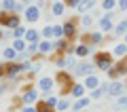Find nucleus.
<instances>
[{
	"label": "nucleus",
	"instance_id": "obj_32",
	"mask_svg": "<svg viewBox=\"0 0 127 112\" xmlns=\"http://www.w3.org/2000/svg\"><path fill=\"white\" fill-rule=\"evenodd\" d=\"M45 102H47V106H49V108H57V102H59V99H57V97H53V95H47Z\"/></svg>",
	"mask_w": 127,
	"mask_h": 112
},
{
	"label": "nucleus",
	"instance_id": "obj_41",
	"mask_svg": "<svg viewBox=\"0 0 127 112\" xmlns=\"http://www.w3.org/2000/svg\"><path fill=\"white\" fill-rule=\"evenodd\" d=\"M0 76H4V74H2V70H0Z\"/></svg>",
	"mask_w": 127,
	"mask_h": 112
},
{
	"label": "nucleus",
	"instance_id": "obj_37",
	"mask_svg": "<svg viewBox=\"0 0 127 112\" xmlns=\"http://www.w3.org/2000/svg\"><path fill=\"white\" fill-rule=\"evenodd\" d=\"M21 112H38V110H36V108H30V106H23Z\"/></svg>",
	"mask_w": 127,
	"mask_h": 112
},
{
	"label": "nucleus",
	"instance_id": "obj_10",
	"mask_svg": "<svg viewBox=\"0 0 127 112\" xmlns=\"http://www.w3.org/2000/svg\"><path fill=\"white\" fill-rule=\"evenodd\" d=\"M100 30L102 32H114V23H112V13H106L100 19Z\"/></svg>",
	"mask_w": 127,
	"mask_h": 112
},
{
	"label": "nucleus",
	"instance_id": "obj_16",
	"mask_svg": "<svg viewBox=\"0 0 127 112\" xmlns=\"http://www.w3.org/2000/svg\"><path fill=\"white\" fill-rule=\"evenodd\" d=\"M112 55L114 57H121V59L127 57V42H119V45L112 49Z\"/></svg>",
	"mask_w": 127,
	"mask_h": 112
},
{
	"label": "nucleus",
	"instance_id": "obj_4",
	"mask_svg": "<svg viewBox=\"0 0 127 112\" xmlns=\"http://www.w3.org/2000/svg\"><path fill=\"white\" fill-rule=\"evenodd\" d=\"M0 23L4 26V30H17L21 19H19L17 13H6V11H2V21Z\"/></svg>",
	"mask_w": 127,
	"mask_h": 112
},
{
	"label": "nucleus",
	"instance_id": "obj_13",
	"mask_svg": "<svg viewBox=\"0 0 127 112\" xmlns=\"http://www.w3.org/2000/svg\"><path fill=\"white\" fill-rule=\"evenodd\" d=\"M66 9H68V6H66V2H53V4H51V15H53V17H62L64 13H66Z\"/></svg>",
	"mask_w": 127,
	"mask_h": 112
},
{
	"label": "nucleus",
	"instance_id": "obj_9",
	"mask_svg": "<svg viewBox=\"0 0 127 112\" xmlns=\"http://www.w3.org/2000/svg\"><path fill=\"white\" fill-rule=\"evenodd\" d=\"M38 99V91L34 89V87H26L23 89V93H21V102H23V106H28V104H34Z\"/></svg>",
	"mask_w": 127,
	"mask_h": 112
},
{
	"label": "nucleus",
	"instance_id": "obj_33",
	"mask_svg": "<svg viewBox=\"0 0 127 112\" xmlns=\"http://www.w3.org/2000/svg\"><path fill=\"white\" fill-rule=\"evenodd\" d=\"M26 28H23V26H19L17 28V30H13V36H15V38H23V36H26Z\"/></svg>",
	"mask_w": 127,
	"mask_h": 112
},
{
	"label": "nucleus",
	"instance_id": "obj_17",
	"mask_svg": "<svg viewBox=\"0 0 127 112\" xmlns=\"http://www.w3.org/2000/svg\"><path fill=\"white\" fill-rule=\"evenodd\" d=\"M95 2H97V0H83L81 4L76 6V11H78V13H83V15H85L87 11H91V9L95 6Z\"/></svg>",
	"mask_w": 127,
	"mask_h": 112
},
{
	"label": "nucleus",
	"instance_id": "obj_44",
	"mask_svg": "<svg viewBox=\"0 0 127 112\" xmlns=\"http://www.w3.org/2000/svg\"><path fill=\"white\" fill-rule=\"evenodd\" d=\"M0 57H2V53H0Z\"/></svg>",
	"mask_w": 127,
	"mask_h": 112
},
{
	"label": "nucleus",
	"instance_id": "obj_26",
	"mask_svg": "<svg viewBox=\"0 0 127 112\" xmlns=\"http://www.w3.org/2000/svg\"><path fill=\"white\" fill-rule=\"evenodd\" d=\"M81 26L85 28V30H89V28L93 26V17H91V15H87V13H85V15H83V17H81Z\"/></svg>",
	"mask_w": 127,
	"mask_h": 112
},
{
	"label": "nucleus",
	"instance_id": "obj_22",
	"mask_svg": "<svg viewBox=\"0 0 127 112\" xmlns=\"http://www.w3.org/2000/svg\"><path fill=\"white\" fill-rule=\"evenodd\" d=\"M89 102H91V97H81L78 102H74L72 110H74V112H81L83 108H87V106H89Z\"/></svg>",
	"mask_w": 127,
	"mask_h": 112
},
{
	"label": "nucleus",
	"instance_id": "obj_36",
	"mask_svg": "<svg viewBox=\"0 0 127 112\" xmlns=\"http://www.w3.org/2000/svg\"><path fill=\"white\" fill-rule=\"evenodd\" d=\"M117 9L119 11H127V0H117Z\"/></svg>",
	"mask_w": 127,
	"mask_h": 112
},
{
	"label": "nucleus",
	"instance_id": "obj_30",
	"mask_svg": "<svg viewBox=\"0 0 127 112\" xmlns=\"http://www.w3.org/2000/svg\"><path fill=\"white\" fill-rule=\"evenodd\" d=\"M36 110L38 112H55V108H49V106H47V102H38L36 104Z\"/></svg>",
	"mask_w": 127,
	"mask_h": 112
},
{
	"label": "nucleus",
	"instance_id": "obj_42",
	"mask_svg": "<svg viewBox=\"0 0 127 112\" xmlns=\"http://www.w3.org/2000/svg\"><path fill=\"white\" fill-rule=\"evenodd\" d=\"M53 2H62V0H53Z\"/></svg>",
	"mask_w": 127,
	"mask_h": 112
},
{
	"label": "nucleus",
	"instance_id": "obj_7",
	"mask_svg": "<svg viewBox=\"0 0 127 112\" xmlns=\"http://www.w3.org/2000/svg\"><path fill=\"white\" fill-rule=\"evenodd\" d=\"M125 74H127V59H121L108 70V78H119V76H125Z\"/></svg>",
	"mask_w": 127,
	"mask_h": 112
},
{
	"label": "nucleus",
	"instance_id": "obj_1",
	"mask_svg": "<svg viewBox=\"0 0 127 112\" xmlns=\"http://www.w3.org/2000/svg\"><path fill=\"white\" fill-rule=\"evenodd\" d=\"M93 63H95V68H100V70L108 72L110 68L114 66V55H110L108 51H100V53L93 55Z\"/></svg>",
	"mask_w": 127,
	"mask_h": 112
},
{
	"label": "nucleus",
	"instance_id": "obj_21",
	"mask_svg": "<svg viewBox=\"0 0 127 112\" xmlns=\"http://www.w3.org/2000/svg\"><path fill=\"white\" fill-rule=\"evenodd\" d=\"M51 51H53V42H51V40H42V42H38V53H40V55L51 53Z\"/></svg>",
	"mask_w": 127,
	"mask_h": 112
},
{
	"label": "nucleus",
	"instance_id": "obj_28",
	"mask_svg": "<svg viewBox=\"0 0 127 112\" xmlns=\"http://www.w3.org/2000/svg\"><path fill=\"white\" fill-rule=\"evenodd\" d=\"M53 38H66L64 36V26H59V23L53 26Z\"/></svg>",
	"mask_w": 127,
	"mask_h": 112
},
{
	"label": "nucleus",
	"instance_id": "obj_15",
	"mask_svg": "<svg viewBox=\"0 0 127 112\" xmlns=\"http://www.w3.org/2000/svg\"><path fill=\"white\" fill-rule=\"evenodd\" d=\"M83 85H85L89 91H93V89H97L102 83L97 81V76H95V74H91V76H87V78H85V83H83Z\"/></svg>",
	"mask_w": 127,
	"mask_h": 112
},
{
	"label": "nucleus",
	"instance_id": "obj_31",
	"mask_svg": "<svg viewBox=\"0 0 127 112\" xmlns=\"http://www.w3.org/2000/svg\"><path fill=\"white\" fill-rule=\"evenodd\" d=\"M68 108H70V102H68V99H59V102H57V108H55V110H59V112H66Z\"/></svg>",
	"mask_w": 127,
	"mask_h": 112
},
{
	"label": "nucleus",
	"instance_id": "obj_5",
	"mask_svg": "<svg viewBox=\"0 0 127 112\" xmlns=\"http://www.w3.org/2000/svg\"><path fill=\"white\" fill-rule=\"evenodd\" d=\"M76 19H68V21L64 23V36H66V40H76V34H78V28H76Z\"/></svg>",
	"mask_w": 127,
	"mask_h": 112
},
{
	"label": "nucleus",
	"instance_id": "obj_20",
	"mask_svg": "<svg viewBox=\"0 0 127 112\" xmlns=\"http://www.w3.org/2000/svg\"><path fill=\"white\" fill-rule=\"evenodd\" d=\"M85 91H87L85 85H76V83H74V87H72V91H70V93H72L74 99H81V97H85Z\"/></svg>",
	"mask_w": 127,
	"mask_h": 112
},
{
	"label": "nucleus",
	"instance_id": "obj_24",
	"mask_svg": "<svg viewBox=\"0 0 127 112\" xmlns=\"http://www.w3.org/2000/svg\"><path fill=\"white\" fill-rule=\"evenodd\" d=\"M2 11H6V13H15V9H17V2L15 0H2Z\"/></svg>",
	"mask_w": 127,
	"mask_h": 112
},
{
	"label": "nucleus",
	"instance_id": "obj_43",
	"mask_svg": "<svg viewBox=\"0 0 127 112\" xmlns=\"http://www.w3.org/2000/svg\"><path fill=\"white\" fill-rule=\"evenodd\" d=\"M125 89H127V81H125Z\"/></svg>",
	"mask_w": 127,
	"mask_h": 112
},
{
	"label": "nucleus",
	"instance_id": "obj_40",
	"mask_svg": "<svg viewBox=\"0 0 127 112\" xmlns=\"http://www.w3.org/2000/svg\"><path fill=\"white\" fill-rule=\"evenodd\" d=\"M2 91H4V89H2V85H0V93H2Z\"/></svg>",
	"mask_w": 127,
	"mask_h": 112
},
{
	"label": "nucleus",
	"instance_id": "obj_12",
	"mask_svg": "<svg viewBox=\"0 0 127 112\" xmlns=\"http://www.w3.org/2000/svg\"><path fill=\"white\" fill-rule=\"evenodd\" d=\"M123 93H125V85H123V83H119V81L110 83V89H108V95H112V97H121Z\"/></svg>",
	"mask_w": 127,
	"mask_h": 112
},
{
	"label": "nucleus",
	"instance_id": "obj_3",
	"mask_svg": "<svg viewBox=\"0 0 127 112\" xmlns=\"http://www.w3.org/2000/svg\"><path fill=\"white\" fill-rule=\"evenodd\" d=\"M0 70H2V74H4L6 78H17L19 74L23 72L19 61H6V63H2V66H0Z\"/></svg>",
	"mask_w": 127,
	"mask_h": 112
},
{
	"label": "nucleus",
	"instance_id": "obj_11",
	"mask_svg": "<svg viewBox=\"0 0 127 112\" xmlns=\"http://www.w3.org/2000/svg\"><path fill=\"white\" fill-rule=\"evenodd\" d=\"M53 78H49V76H42L40 81H38V89L42 91V95H49L51 93V89H53Z\"/></svg>",
	"mask_w": 127,
	"mask_h": 112
},
{
	"label": "nucleus",
	"instance_id": "obj_18",
	"mask_svg": "<svg viewBox=\"0 0 127 112\" xmlns=\"http://www.w3.org/2000/svg\"><path fill=\"white\" fill-rule=\"evenodd\" d=\"M2 57H4V61H17V51L13 49V47H6L4 51H2Z\"/></svg>",
	"mask_w": 127,
	"mask_h": 112
},
{
	"label": "nucleus",
	"instance_id": "obj_14",
	"mask_svg": "<svg viewBox=\"0 0 127 112\" xmlns=\"http://www.w3.org/2000/svg\"><path fill=\"white\" fill-rule=\"evenodd\" d=\"M23 38H26L28 45H38V40H40V32H38V30H28Z\"/></svg>",
	"mask_w": 127,
	"mask_h": 112
},
{
	"label": "nucleus",
	"instance_id": "obj_6",
	"mask_svg": "<svg viewBox=\"0 0 127 112\" xmlns=\"http://www.w3.org/2000/svg\"><path fill=\"white\" fill-rule=\"evenodd\" d=\"M93 70H95V63H91V61H81V63H76V68H74V74L76 76H91L93 74Z\"/></svg>",
	"mask_w": 127,
	"mask_h": 112
},
{
	"label": "nucleus",
	"instance_id": "obj_29",
	"mask_svg": "<svg viewBox=\"0 0 127 112\" xmlns=\"http://www.w3.org/2000/svg\"><path fill=\"white\" fill-rule=\"evenodd\" d=\"M42 38H47V40H51V38H53V26H45L42 28Z\"/></svg>",
	"mask_w": 127,
	"mask_h": 112
},
{
	"label": "nucleus",
	"instance_id": "obj_25",
	"mask_svg": "<svg viewBox=\"0 0 127 112\" xmlns=\"http://www.w3.org/2000/svg\"><path fill=\"white\" fill-rule=\"evenodd\" d=\"M89 47H87V45H83V42H81V45H76V49H74V53H76L78 55V57H87V55H89Z\"/></svg>",
	"mask_w": 127,
	"mask_h": 112
},
{
	"label": "nucleus",
	"instance_id": "obj_2",
	"mask_svg": "<svg viewBox=\"0 0 127 112\" xmlns=\"http://www.w3.org/2000/svg\"><path fill=\"white\" fill-rule=\"evenodd\" d=\"M55 83H57L59 93H62V95L70 93L72 87H74V78H72V74H68V72H59L57 76H55Z\"/></svg>",
	"mask_w": 127,
	"mask_h": 112
},
{
	"label": "nucleus",
	"instance_id": "obj_23",
	"mask_svg": "<svg viewBox=\"0 0 127 112\" xmlns=\"http://www.w3.org/2000/svg\"><path fill=\"white\" fill-rule=\"evenodd\" d=\"M114 34L117 36H125L127 34V19H123V21H119L117 26H114Z\"/></svg>",
	"mask_w": 127,
	"mask_h": 112
},
{
	"label": "nucleus",
	"instance_id": "obj_8",
	"mask_svg": "<svg viewBox=\"0 0 127 112\" xmlns=\"http://www.w3.org/2000/svg\"><path fill=\"white\" fill-rule=\"evenodd\" d=\"M26 21H30V23H36L38 19H40V6H36V4H30V6H26Z\"/></svg>",
	"mask_w": 127,
	"mask_h": 112
},
{
	"label": "nucleus",
	"instance_id": "obj_27",
	"mask_svg": "<svg viewBox=\"0 0 127 112\" xmlns=\"http://www.w3.org/2000/svg\"><path fill=\"white\" fill-rule=\"evenodd\" d=\"M114 6H117V0H102V9L108 11V13H112Z\"/></svg>",
	"mask_w": 127,
	"mask_h": 112
},
{
	"label": "nucleus",
	"instance_id": "obj_34",
	"mask_svg": "<svg viewBox=\"0 0 127 112\" xmlns=\"http://www.w3.org/2000/svg\"><path fill=\"white\" fill-rule=\"evenodd\" d=\"M114 108H127V95H121V97L117 99V106Z\"/></svg>",
	"mask_w": 127,
	"mask_h": 112
},
{
	"label": "nucleus",
	"instance_id": "obj_19",
	"mask_svg": "<svg viewBox=\"0 0 127 112\" xmlns=\"http://www.w3.org/2000/svg\"><path fill=\"white\" fill-rule=\"evenodd\" d=\"M11 47H13V49L17 51V53H26V49H28V42H26V38H15Z\"/></svg>",
	"mask_w": 127,
	"mask_h": 112
},
{
	"label": "nucleus",
	"instance_id": "obj_39",
	"mask_svg": "<svg viewBox=\"0 0 127 112\" xmlns=\"http://www.w3.org/2000/svg\"><path fill=\"white\" fill-rule=\"evenodd\" d=\"M123 42H127V34H125V36H123Z\"/></svg>",
	"mask_w": 127,
	"mask_h": 112
},
{
	"label": "nucleus",
	"instance_id": "obj_35",
	"mask_svg": "<svg viewBox=\"0 0 127 112\" xmlns=\"http://www.w3.org/2000/svg\"><path fill=\"white\" fill-rule=\"evenodd\" d=\"M64 2H66V6H70V9H76L83 0H64Z\"/></svg>",
	"mask_w": 127,
	"mask_h": 112
},
{
	"label": "nucleus",
	"instance_id": "obj_38",
	"mask_svg": "<svg viewBox=\"0 0 127 112\" xmlns=\"http://www.w3.org/2000/svg\"><path fill=\"white\" fill-rule=\"evenodd\" d=\"M21 2H23V4H26V6H30V4H34L36 0H21Z\"/></svg>",
	"mask_w": 127,
	"mask_h": 112
}]
</instances>
